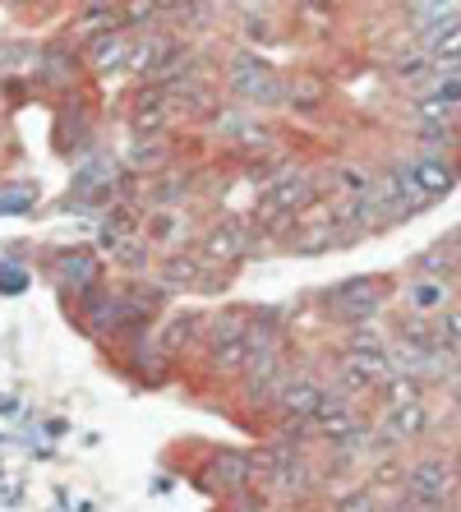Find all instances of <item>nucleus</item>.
I'll return each instance as SVG.
<instances>
[{"instance_id":"f257e3e1","label":"nucleus","mask_w":461,"mask_h":512,"mask_svg":"<svg viewBox=\"0 0 461 512\" xmlns=\"http://www.w3.org/2000/svg\"><path fill=\"white\" fill-rule=\"evenodd\" d=\"M406 494H411L415 508H443V503L457 494V471L443 457H425L406 471Z\"/></svg>"},{"instance_id":"f03ea898","label":"nucleus","mask_w":461,"mask_h":512,"mask_svg":"<svg viewBox=\"0 0 461 512\" xmlns=\"http://www.w3.org/2000/svg\"><path fill=\"white\" fill-rule=\"evenodd\" d=\"M314 199H319V190H314V180L309 176H282L263 190L259 217L263 222H272V217H277V222H291V217H296L300 208H309Z\"/></svg>"},{"instance_id":"7ed1b4c3","label":"nucleus","mask_w":461,"mask_h":512,"mask_svg":"<svg viewBox=\"0 0 461 512\" xmlns=\"http://www.w3.org/2000/svg\"><path fill=\"white\" fill-rule=\"evenodd\" d=\"M226 84H231V93L236 97H245V102H263V107H272V102H282L286 97V88L277 84V74H272L268 65H259V60H249V56L231 60Z\"/></svg>"},{"instance_id":"20e7f679","label":"nucleus","mask_w":461,"mask_h":512,"mask_svg":"<svg viewBox=\"0 0 461 512\" xmlns=\"http://www.w3.org/2000/svg\"><path fill=\"white\" fill-rule=\"evenodd\" d=\"M392 374H397V365L383 346H365V351L346 356V383H355V388H383Z\"/></svg>"},{"instance_id":"39448f33","label":"nucleus","mask_w":461,"mask_h":512,"mask_svg":"<svg viewBox=\"0 0 461 512\" xmlns=\"http://www.w3.org/2000/svg\"><path fill=\"white\" fill-rule=\"evenodd\" d=\"M420 51H425L434 65H457L461 60V14H448L443 24L425 28V33H420Z\"/></svg>"},{"instance_id":"423d86ee","label":"nucleus","mask_w":461,"mask_h":512,"mask_svg":"<svg viewBox=\"0 0 461 512\" xmlns=\"http://www.w3.org/2000/svg\"><path fill=\"white\" fill-rule=\"evenodd\" d=\"M448 305H452V286L443 277H415L406 286V310L420 314V319H438Z\"/></svg>"},{"instance_id":"0eeeda50","label":"nucleus","mask_w":461,"mask_h":512,"mask_svg":"<svg viewBox=\"0 0 461 512\" xmlns=\"http://www.w3.org/2000/svg\"><path fill=\"white\" fill-rule=\"evenodd\" d=\"M411 167V180H415V190L425 194V199H443V194L452 190V167L443 162V157H434V153H425V157H411L406 162Z\"/></svg>"},{"instance_id":"6e6552de","label":"nucleus","mask_w":461,"mask_h":512,"mask_svg":"<svg viewBox=\"0 0 461 512\" xmlns=\"http://www.w3.org/2000/svg\"><path fill=\"white\" fill-rule=\"evenodd\" d=\"M379 291H374V282H346L332 291V310L346 314V319H374L379 314Z\"/></svg>"},{"instance_id":"1a4fd4ad","label":"nucleus","mask_w":461,"mask_h":512,"mask_svg":"<svg viewBox=\"0 0 461 512\" xmlns=\"http://www.w3.org/2000/svg\"><path fill=\"white\" fill-rule=\"evenodd\" d=\"M323 402V388L314 379H291L282 383V393H277V411H286L291 420H314Z\"/></svg>"},{"instance_id":"9d476101","label":"nucleus","mask_w":461,"mask_h":512,"mask_svg":"<svg viewBox=\"0 0 461 512\" xmlns=\"http://www.w3.org/2000/svg\"><path fill=\"white\" fill-rule=\"evenodd\" d=\"M420 429H425V406H420V397L388 406V416H383V439L388 443H402V439H411V434H420Z\"/></svg>"},{"instance_id":"9b49d317","label":"nucleus","mask_w":461,"mask_h":512,"mask_svg":"<svg viewBox=\"0 0 461 512\" xmlns=\"http://www.w3.org/2000/svg\"><path fill=\"white\" fill-rule=\"evenodd\" d=\"M240 254H245V231L236 222H222L203 236V259L208 263H236Z\"/></svg>"},{"instance_id":"f8f14e48","label":"nucleus","mask_w":461,"mask_h":512,"mask_svg":"<svg viewBox=\"0 0 461 512\" xmlns=\"http://www.w3.org/2000/svg\"><path fill=\"white\" fill-rule=\"evenodd\" d=\"M213 476H217V485L222 489H245L249 485V476H254V457L249 453H240V448H222V453L213 457Z\"/></svg>"},{"instance_id":"ddd939ff","label":"nucleus","mask_w":461,"mask_h":512,"mask_svg":"<svg viewBox=\"0 0 461 512\" xmlns=\"http://www.w3.org/2000/svg\"><path fill=\"white\" fill-rule=\"evenodd\" d=\"M332 185H337L346 199H365V194H374V185H379V180L369 176V167H355V162H337V167H332Z\"/></svg>"},{"instance_id":"4468645a","label":"nucleus","mask_w":461,"mask_h":512,"mask_svg":"<svg viewBox=\"0 0 461 512\" xmlns=\"http://www.w3.org/2000/svg\"><path fill=\"white\" fill-rule=\"evenodd\" d=\"M185 240V217L176 208H153L148 213V245H176Z\"/></svg>"},{"instance_id":"2eb2a0df","label":"nucleus","mask_w":461,"mask_h":512,"mask_svg":"<svg viewBox=\"0 0 461 512\" xmlns=\"http://www.w3.org/2000/svg\"><path fill=\"white\" fill-rule=\"evenodd\" d=\"M171 56H176V37H148V42L130 47V65H134V70H162Z\"/></svg>"},{"instance_id":"dca6fc26","label":"nucleus","mask_w":461,"mask_h":512,"mask_svg":"<svg viewBox=\"0 0 461 512\" xmlns=\"http://www.w3.org/2000/svg\"><path fill=\"white\" fill-rule=\"evenodd\" d=\"M406 14H411L415 33H425V28L443 24L448 14H461V10H457V0H411V5H406Z\"/></svg>"},{"instance_id":"f3484780","label":"nucleus","mask_w":461,"mask_h":512,"mask_svg":"<svg viewBox=\"0 0 461 512\" xmlns=\"http://www.w3.org/2000/svg\"><path fill=\"white\" fill-rule=\"evenodd\" d=\"M213 130L226 134V139H245V143L263 139V125H259V120H254V116H240V111H217Z\"/></svg>"},{"instance_id":"a211bd4d","label":"nucleus","mask_w":461,"mask_h":512,"mask_svg":"<svg viewBox=\"0 0 461 512\" xmlns=\"http://www.w3.org/2000/svg\"><path fill=\"white\" fill-rule=\"evenodd\" d=\"M434 346H443V351H457L461 346V305H448V310L438 314Z\"/></svg>"},{"instance_id":"6ab92c4d","label":"nucleus","mask_w":461,"mask_h":512,"mask_svg":"<svg viewBox=\"0 0 461 512\" xmlns=\"http://www.w3.org/2000/svg\"><path fill=\"white\" fill-rule=\"evenodd\" d=\"M332 227H337V217H328V222H319V227H309L305 236H296L291 245H296V250H305V254L328 250V245H332Z\"/></svg>"},{"instance_id":"aec40b11","label":"nucleus","mask_w":461,"mask_h":512,"mask_svg":"<svg viewBox=\"0 0 461 512\" xmlns=\"http://www.w3.org/2000/svg\"><path fill=\"white\" fill-rule=\"evenodd\" d=\"M203 263L208 259H190V254H180V259H171L166 263V277H171V282H185V286H194L203 277Z\"/></svg>"},{"instance_id":"412c9836","label":"nucleus","mask_w":461,"mask_h":512,"mask_svg":"<svg viewBox=\"0 0 461 512\" xmlns=\"http://www.w3.org/2000/svg\"><path fill=\"white\" fill-rule=\"evenodd\" d=\"M130 47H134V42H125V37H97L93 56H97V65H116V60L130 56Z\"/></svg>"},{"instance_id":"4be33fe9","label":"nucleus","mask_w":461,"mask_h":512,"mask_svg":"<svg viewBox=\"0 0 461 512\" xmlns=\"http://www.w3.org/2000/svg\"><path fill=\"white\" fill-rule=\"evenodd\" d=\"M162 162H166V143H157V139L130 148V167H162Z\"/></svg>"},{"instance_id":"5701e85b","label":"nucleus","mask_w":461,"mask_h":512,"mask_svg":"<svg viewBox=\"0 0 461 512\" xmlns=\"http://www.w3.org/2000/svg\"><path fill=\"white\" fill-rule=\"evenodd\" d=\"M286 97L300 102V107H314V102H323V84L319 79H296V84L286 88Z\"/></svg>"},{"instance_id":"b1692460","label":"nucleus","mask_w":461,"mask_h":512,"mask_svg":"<svg viewBox=\"0 0 461 512\" xmlns=\"http://www.w3.org/2000/svg\"><path fill=\"white\" fill-rule=\"evenodd\" d=\"M383 388H388V402H415V397H420L415 379H402V374H392V379L383 383Z\"/></svg>"},{"instance_id":"393cba45","label":"nucleus","mask_w":461,"mask_h":512,"mask_svg":"<svg viewBox=\"0 0 461 512\" xmlns=\"http://www.w3.org/2000/svg\"><path fill=\"white\" fill-rule=\"evenodd\" d=\"M88 254H74V259H65V268H60V273L65 277H74V282H88V273H93V268H88Z\"/></svg>"},{"instance_id":"a878e982","label":"nucleus","mask_w":461,"mask_h":512,"mask_svg":"<svg viewBox=\"0 0 461 512\" xmlns=\"http://www.w3.org/2000/svg\"><path fill=\"white\" fill-rule=\"evenodd\" d=\"M337 512H379L374 508V499H369V494H351V499H342V508Z\"/></svg>"},{"instance_id":"bb28decb","label":"nucleus","mask_w":461,"mask_h":512,"mask_svg":"<svg viewBox=\"0 0 461 512\" xmlns=\"http://www.w3.org/2000/svg\"><path fill=\"white\" fill-rule=\"evenodd\" d=\"M157 10H180V5H185V0H153Z\"/></svg>"},{"instance_id":"cd10ccee","label":"nucleus","mask_w":461,"mask_h":512,"mask_svg":"<svg viewBox=\"0 0 461 512\" xmlns=\"http://www.w3.org/2000/svg\"><path fill=\"white\" fill-rule=\"evenodd\" d=\"M388 512H415V508H388Z\"/></svg>"},{"instance_id":"c85d7f7f","label":"nucleus","mask_w":461,"mask_h":512,"mask_svg":"<svg viewBox=\"0 0 461 512\" xmlns=\"http://www.w3.org/2000/svg\"><path fill=\"white\" fill-rule=\"evenodd\" d=\"M83 5H97V0H83Z\"/></svg>"}]
</instances>
